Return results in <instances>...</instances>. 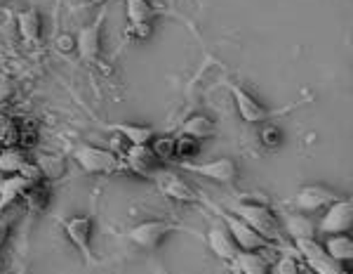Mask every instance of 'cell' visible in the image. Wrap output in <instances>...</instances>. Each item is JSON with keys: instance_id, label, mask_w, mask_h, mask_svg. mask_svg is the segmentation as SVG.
<instances>
[{"instance_id": "cell-1", "label": "cell", "mask_w": 353, "mask_h": 274, "mask_svg": "<svg viewBox=\"0 0 353 274\" xmlns=\"http://www.w3.org/2000/svg\"><path fill=\"white\" fill-rule=\"evenodd\" d=\"M231 213L236 218H240L242 222H247L257 234H262L269 244H283L285 232L280 227L278 218L273 215V211L269 208V204L264 199H250L238 201V204L231 206Z\"/></svg>"}, {"instance_id": "cell-2", "label": "cell", "mask_w": 353, "mask_h": 274, "mask_svg": "<svg viewBox=\"0 0 353 274\" xmlns=\"http://www.w3.org/2000/svg\"><path fill=\"white\" fill-rule=\"evenodd\" d=\"M76 161L80 163V168L90 175H111L118 171H125V161L118 154H113L111 149L95 145H80L73 151Z\"/></svg>"}, {"instance_id": "cell-3", "label": "cell", "mask_w": 353, "mask_h": 274, "mask_svg": "<svg viewBox=\"0 0 353 274\" xmlns=\"http://www.w3.org/2000/svg\"><path fill=\"white\" fill-rule=\"evenodd\" d=\"M153 182H156V187L161 189L163 196H168V199H172V201H179V204H203V201H205V196H203L201 191L196 187H191L181 175L170 171L168 166L156 173Z\"/></svg>"}, {"instance_id": "cell-4", "label": "cell", "mask_w": 353, "mask_h": 274, "mask_svg": "<svg viewBox=\"0 0 353 274\" xmlns=\"http://www.w3.org/2000/svg\"><path fill=\"white\" fill-rule=\"evenodd\" d=\"M172 232H189L186 227H179L174 222H168V220H146V222H139L135 227L128 229V239L132 244H137L139 249H146V251H153L163 244L165 237H170Z\"/></svg>"}, {"instance_id": "cell-5", "label": "cell", "mask_w": 353, "mask_h": 274, "mask_svg": "<svg viewBox=\"0 0 353 274\" xmlns=\"http://www.w3.org/2000/svg\"><path fill=\"white\" fill-rule=\"evenodd\" d=\"M64 232L71 244L80 251L87 265H99V257L92 251V234H95V220L92 215H73L64 220Z\"/></svg>"}, {"instance_id": "cell-6", "label": "cell", "mask_w": 353, "mask_h": 274, "mask_svg": "<svg viewBox=\"0 0 353 274\" xmlns=\"http://www.w3.org/2000/svg\"><path fill=\"white\" fill-rule=\"evenodd\" d=\"M181 171L193 173V175H203V178L212 180V182L219 185H234L236 178H238V166H236L234 158L224 156V158H214V161H205V163H179Z\"/></svg>"}, {"instance_id": "cell-7", "label": "cell", "mask_w": 353, "mask_h": 274, "mask_svg": "<svg viewBox=\"0 0 353 274\" xmlns=\"http://www.w3.org/2000/svg\"><path fill=\"white\" fill-rule=\"evenodd\" d=\"M104 21H106V10H102V14L92 21V24L82 26L76 36V48L73 50L80 54L82 62L95 64L102 52V31H104Z\"/></svg>"}, {"instance_id": "cell-8", "label": "cell", "mask_w": 353, "mask_h": 274, "mask_svg": "<svg viewBox=\"0 0 353 274\" xmlns=\"http://www.w3.org/2000/svg\"><path fill=\"white\" fill-rule=\"evenodd\" d=\"M219 218H222L226 229L231 232V237H234L238 251H264V249H271V246H273V244H269L262 234H257L247 222H242L240 218H236L234 213H222V211H219Z\"/></svg>"}, {"instance_id": "cell-9", "label": "cell", "mask_w": 353, "mask_h": 274, "mask_svg": "<svg viewBox=\"0 0 353 274\" xmlns=\"http://www.w3.org/2000/svg\"><path fill=\"white\" fill-rule=\"evenodd\" d=\"M353 224V204L351 199H337L334 204L325 208V215L318 222V229L328 237V234H344L349 232Z\"/></svg>"}, {"instance_id": "cell-10", "label": "cell", "mask_w": 353, "mask_h": 274, "mask_svg": "<svg viewBox=\"0 0 353 274\" xmlns=\"http://www.w3.org/2000/svg\"><path fill=\"white\" fill-rule=\"evenodd\" d=\"M123 161H125V168H128V171L137 173L139 178H146V180H153L156 173L161 171V168H165V163L158 161L148 145H130V149L125 151Z\"/></svg>"}, {"instance_id": "cell-11", "label": "cell", "mask_w": 353, "mask_h": 274, "mask_svg": "<svg viewBox=\"0 0 353 274\" xmlns=\"http://www.w3.org/2000/svg\"><path fill=\"white\" fill-rule=\"evenodd\" d=\"M229 90H231V95H234L238 114L245 123H264V120H269L273 116L271 109H266L264 104H259L255 97H252L245 87H240L238 83H229Z\"/></svg>"}, {"instance_id": "cell-12", "label": "cell", "mask_w": 353, "mask_h": 274, "mask_svg": "<svg viewBox=\"0 0 353 274\" xmlns=\"http://www.w3.org/2000/svg\"><path fill=\"white\" fill-rule=\"evenodd\" d=\"M337 199H341V196L334 194L332 189L321 187V185H308V187H301L297 191L295 206L301 213H316V211H325V208L334 204Z\"/></svg>"}, {"instance_id": "cell-13", "label": "cell", "mask_w": 353, "mask_h": 274, "mask_svg": "<svg viewBox=\"0 0 353 274\" xmlns=\"http://www.w3.org/2000/svg\"><path fill=\"white\" fill-rule=\"evenodd\" d=\"M207 246L209 251L224 262H231L236 257V253H238V246H236V241L231 237L229 229H226L224 222H214L212 227L207 229Z\"/></svg>"}, {"instance_id": "cell-14", "label": "cell", "mask_w": 353, "mask_h": 274, "mask_svg": "<svg viewBox=\"0 0 353 274\" xmlns=\"http://www.w3.org/2000/svg\"><path fill=\"white\" fill-rule=\"evenodd\" d=\"M36 180L26 178V175H8V178L0 180V213L12 208L16 201H21V196L26 194V189Z\"/></svg>"}, {"instance_id": "cell-15", "label": "cell", "mask_w": 353, "mask_h": 274, "mask_svg": "<svg viewBox=\"0 0 353 274\" xmlns=\"http://www.w3.org/2000/svg\"><path fill=\"white\" fill-rule=\"evenodd\" d=\"M323 251L328 257H332L334 262L344 265V262L353 260V239L349 237V232L344 234H328L323 241Z\"/></svg>"}, {"instance_id": "cell-16", "label": "cell", "mask_w": 353, "mask_h": 274, "mask_svg": "<svg viewBox=\"0 0 353 274\" xmlns=\"http://www.w3.org/2000/svg\"><path fill=\"white\" fill-rule=\"evenodd\" d=\"M285 232L290 234L292 241L295 239H311L316 237L318 224L313 222L311 213H288L285 215Z\"/></svg>"}, {"instance_id": "cell-17", "label": "cell", "mask_w": 353, "mask_h": 274, "mask_svg": "<svg viewBox=\"0 0 353 274\" xmlns=\"http://www.w3.org/2000/svg\"><path fill=\"white\" fill-rule=\"evenodd\" d=\"M181 135H189L193 140H209L217 135V123L207 118L205 114H191L189 118L181 123Z\"/></svg>"}, {"instance_id": "cell-18", "label": "cell", "mask_w": 353, "mask_h": 274, "mask_svg": "<svg viewBox=\"0 0 353 274\" xmlns=\"http://www.w3.org/2000/svg\"><path fill=\"white\" fill-rule=\"evenodd\" d=\"M231 265L242 274H269V260L259 251H238Z\"/></svg>"}, {"instance_id": "cell-19", "label": "cell", "mask_w": 353, "mask_h": 274, "mask_svg": "<svg viewBox=\"0 0 353 274\" xmlns=\"http://www.w3.org/2000/svg\"><path fill=\"white\" fill-rule=\"evenodd\" d=\"M109 130L118 133L120 137L130 142V145H148L156 137V130L151 125H139V123H111L106 125Z\"/></svg>"}, {"instance_id": "cell-20", "label": "cell", "mask_w": 353, "mask_h": 274, "mask_svg": "<svg viewBox=\"0 0 353 274\" xmlns=\"http://www.w3.org/2000/svg\"><path fill=\"white\" fill-rule=\"evenodd\" d=\"M41 12L38 10H21L16 14V29H19V36L24 38L26 43H38L41 41Z\"/></svg>"}, {"instance_id": "cell-21", "label": "cell", "mask_w": 353, "mask_h": 274, "mask_svg": "<svg viewBox=\"0 0 353 274\" xmlns=\"http://www.w3.org/2000/svg\"><path fill=\"white\" fill-rule=\"evenodd\" d=\"M29 158H26L21 147H8L0 151V173L5 175H21L29 168Z\"/></svg>"}, {"instance_id": "cell-22", "label": "cell", "mask_w": 353, "mask_h": 274, "mask_svg": "<svg viewBox=\"0 0 353 274\" xmlns=\"http://www.w3.org/2000/svg\"><path fill=\"white\" fill-rule=\"evenodd\" d=\"M21 201H24V206L29 208L31 213H41L45 211L49 204V189L43 185V180H36V182L26 189V194L21 196Z\"/></svg>"}, {"instance_id": "cell-23", "label": "cell", "mask_w": 353, "mask_h": 274, "mask_svg": "<svg viewBox=\"0 0 353 274\" xmlns=\"http://www.w3.org/2000/svg\"><path fill=\"white\" fill-rule=\"evenodd\" d=\"M125 12H128L130 24H139V21H151L161 10L148 0H125Z\"/></svg>"}, {"instance_id": "cell-24", "label": "cell", "mask_w": 353, "mask_h": 274, "mask_svg": "<svg viewBox=\"0 0 353 274\" xmlns=\"http://www.w3.org/2000/svg\"><path fill=\"white\" fill-rule=\"evenodd\" d=\"M201 154V140H193L189 135L176 137L174 145V163H189Z\"/></svg>"}, {"instance_id": "cell-25", "label": "cell", "mask_w": 353, "mask_h": 274, "mask_svg": "<svg viewBox=\"0 0 353 274\" xmlns=\"http://www.w3.org/2000/svg\"><path fill=\"white\" fill-rule=\"evenodd\" d=\"M174 145H176V137H170V135H156L151 142H148L151 151L156 154L158 161L165 163V166H168V163H174Z\"/></svg>"}, {"instance_id": "cell-26", "label": "cell", "mask_w": 353, "mask_h": 274, "mask_svg": "<svg viewBox=\"0 0 353 274\" xmlns=\"http://www.w3.org/2000/svg\"><path fill=\"white\" fill-rule=\"evenodd\" d=\"M295 249L299 251V255L304 257V260H316V257H321L325 255V251H323V244L318 241L316 237H311V239H295Z\"/></svg>"}, {"instance_id": "cell-27", "label": "cell", "mask_w": 353, "mask_h": 274, "mask_svg": "<svg viewBox=\"0 0 353 274\" xmlns=\"http://www.w3.org/2000/svg\"><path fill=\"white\" fill-rule=\"evenodd\" d=\"M306 265L316 274H344V270H341L344 265L334 262L332 257H328V255H321V257H316V260H308Z\"/></svg>"}, {"instance_id": "cell-28", "label": "cell", "mask_w": 353, "mask_h": 274, "mask_svg": "<svg viewBox=\"0 0 353 274\" xmlns=\"http://www.w3.org/2000/svg\"><path fill=\"white\" fill-rule=\"evenodd\" d=\"M38 171H41V178L43 175H47V178H57V175H62L64 171V161H59L57 156H41L36 161Z\"/></svg>"}, {"instance_id": "cell-29", "label": "cell", "mask_w": 353, "mask_h": 274, "mask_svg": "<svg viewBox=\"0 0 353 274\" xmlns=\"http://www.w3.org/2000/svg\"><path fill=\"white\" fill-rule=\"evenodd\" d=\"M14 222H16V213L12 211V208H8V211L0 213V253H3L5 244H8Z\"/></svg>"}, {"instance_id": "cell-30", "label": "cell", "mask_w": 353, "mask_h": 274, "mask_svg": "<svg viewBox=\"0 0 353 274\" xmlns=\"http://www.w3.org/2000/svg\"><path fill=\"white\" fill-rule=\"evenodd\" d=\"M269 274H299V265L292 255H280L273 265H269Z\"/></svg>"}, {"instance_id": "cell-31", "label": "cell", "mask_w": 353, "mask_h": 274, "mask_svg": "<svg viewBox=\"0 0 353 274\" xmlns=\"http://www.w3.org/2000/svg\"><path fill=\"white\" fill-rule=\"evenodd\" d=\"M262 145L269 147V149L283 145V130H280L278 125H273V123L264 125V128H262Z\"/></svg>"}, {"instance_id": "cell-32", "label": "cell", "mask_w": 353, "mask_h": 274, "mask_svg": "<svg viewBox=\"0 0 353 274\" xmlns=\"http://www.w3.org/2000/svg\"><path fill=\"white\" fill-rule=\"evenodd\" d=\"M128 36L137 38V41H146L151 36V21H139V24H130L128 26Z\"/></svg>"}, {"instance_id": "cell-33", "label": "cell", "mask_w": 353, "mask_h": 274, "mask_svg": "<svg viewBox=\"0 0 353 274\" xmlns=\"http://www.w3.org/2000/svg\"><path fill=\"white\" fill-rule=\"evenodd\" d=\"M57 48H59V50H62V52H66V50H73L76 43L71 41L69 36H59V38H57Z\"/></svg>"}, {"instance_id": "cell-34", "label": "cell", "mask_w": 353, "mask_h": 274, "mask_svg": "<svg viewBox=\"0 0 353 274\" xmlns=\"http://www.w3.org/2000/svg\"><path fill=\"white\" fill-rule=\"evenodd\" d=\"M12 95V83L10 81H0V102H5Z\"/></svg>"}, {"instance_id": "cell-35", "label": "cell", "mask_w": 353, "mask_h": 274, "mask_svg": "<svg viewBox=\"0 0 353 274\" xmlns=\"http://www.w3.org/2000/svg\"><path fill=\"white\" fill-rule=\"evenodd\" d=\"M90 3H92V5H106L109 0H90Z\"/></svg>"}, {"instance_id": "cell-36", "label": "cell", "mask_w": 353, "mask_h": 274, "mask_svg": "<svg viewBox=\"0 0 353 274\" xmlns=\"http://www.w3.org/2000/svg\"><path fill=\"white\" fill-rule=\"evenodd\" d=\"M229 265H231V262H229ZM231 274H242V272H238V270H236L234 265H231Z\"/></svg>"}, {"instance_id": "cell-37", "label": "cell", "mask_w": 353, "mask_h": 274, "mask_svg": "<svg viewBox=\"0 0 353 274\" xmlns=\"http://www.w3.org/2000/svg\"><path fill=\"white\" fill-rule=\"evenodd\" d=\"M5 3H10V0H0V5H5Z\"/></svg>"}]
</instances>
